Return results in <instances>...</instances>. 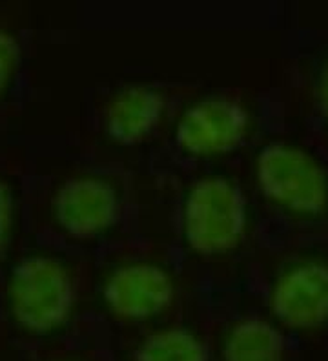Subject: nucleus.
Returning a JSON list of instances; mask_svg holds the SVG:
<instances>
[{"mask_svg": "<svg viewBox=\"0 0 328 361\" xmlns=\"http://www.w3.org/2000/svg\"><path fill=\"white\" fill-rule=\"evenodd\" d=\"M135 361H210V353L197 332L186 326H164L140 341Z\"/></svg>", "mask_w": 328, "mask_h": 361, "instance_id": "10", "label": "nucleus"}, {"mask_svg": "<svg viewBox=\"0 0 328 361\" xmlns=\"http://www.w3.org/2000/svg\"><path fill=\"white\" fill-rule=\"evenodd\" d=\"M15 214H17V204H15L13 192L6 180L0 179V250L13 238Z\"/></svg>", "mask_w": 328, "mask_h": 361, "instance_id": "12", "label": "nucleus"}, {"mask_svg": "<svg viewBox=\"0 0 328 361\" xmlns=\"http://www.w3.org/2000/svg\"><path fill=\"white\" fill-rule=\"evenodd\" d=\"M20 62V44L8 30H0V97L13 82Z\"/></svg>", "mask_w": 328, "mask_h": 361, "instance_id": "11", "label": "nucleus"}, {"mask_svg": "<svg viewBox=\"0 0 328 361\" xmlns=\"http://www.w3.org/2000/svg\"><path fill=\"white\" fill-rule=\"evenodd\" d=\"M223 361H286V341L279 325L262 317H243L226 331Z\"/></svg>", "mask_w": 328, "mask_h": 361, "instance_id": "9", "label": "nucleus"}, {"mask_svg": "<svg viewBox=\"0 0 328 361\" xmlns=\"http://www.w3.org/2000/svg\"><path fill=\"white\" fill-rule=\"evenodd\" d=\"M276 325L290 331H317L328 325V263L301 259L276 276L268 292Z\"/></svg>", "mask_w": 328, "mask_h": 361, "instance_id": "4", "label": "nucleus"}, {"mask_svg": "<svg viewBox=\"0 0 328 361\" xmlns=\"http://www.w3.org/2000/svg\"><path fill=\"white\" fill-rule=\"evenodd\" d=\"M166 101L161 90L150 84H130L109 99L104 130L117 145H137L161 124Z\"/></svg>", "mask_w": 328, "mask_h": 361, "instance_id": "8", "label": "nucleus"}, {"mask_svg": "<svg viewBox=\"0 0 328 361\" xmlns=\"http://www.w3.org/2000/svg\"><path fill=\"white\" fill-rule=\"evenodd\" d=\"M77 301L71 272L57 257L33 254L15 263L6 283V305L28 334L49 336L70 323Z\"/></svg>", "mask_w": 328, "mask_h": 361, "instance_id": "1", "label": "nucleus"}, {"mask_svg": "<svg viewBox=\"0 0 328 361\" xmlns=\"http://www.w3.org/2000/svg\"><path fill=\"white\" fill-rule=\"evenodd\" d=\"M119 194L101 176L71 177L51 199V216L64 233L77 239L99 238L119 217Z\"/></svg>", "mask_w": 328, "mask_h": 361, "instance_id": "7", "label": "nucleus"}, {"mask_svg": "<svg viewBox=\"0 0 328 361\" xmlns=\"http://www.w3.org/2000/svg\"><path fill=\"white\" fill-rule=\"evenodd\" d=\"M248 221L243 190L224 176L197 179L181 204L184 243L199 256H221L239 247Z\"/></svg>", "mask_w": 328, "mask_h": 361, "instance_id": "2", "label": "nucleus"}, {"mask_svg": "<svg viewBox=\"0 0 328 361\" xmlns=\"http://www.w3.org/2000/svg\"><path fill=\"white\" fill-rule=\"evenodd\" d=\"M102 303L111 316L128 323L155 319L175 298L174 276L153 261H128L109 270L101 286Z\"/></svg>", "mask_w": 328, "mask_h": 361, "instance_id": "5", "label": "nucleus"}, {"mask_svg": "<svg viewBox=\"0 0 328 361\" xmlns=\"http://www.w3.org/2000/svg\"><path fill=\"white\" fill-rule=\"evenodd\" d=\"M250 114L230 97H206L184 108L175 123V141L192 157H219L245 141Z\"/></svg>", "mask_w": 328, "mask_h": 361, "instance_id": "6", "label": "nucleus"}, {"mask_svg": "<svg viewBox=\"0 0 328 361\" xmlns=\"http://www.w3.org/2000/svg\"><path fill=\"white\" fill-rule=\"evenodd\" d=\"M255 185L274 207L298 217H317L328 208V172L305 148L272 142L255 157Z\"/></svg>", "mask_w": 328, "mask_h": 361, "instance_id": "3", "label": "nucleus"}, {"mask_svg": "<svg viewBox=\"0 0 328 361\" xmlns=\"http://www.w3.org/2000/svg\"><path fill=\"white\" fill-rule=\"evenodd\" d=\"M317 102H320L321 114L328 121V64L321 71L320 82H317Z\"/></svg>", "mask_w": 328, "mask_h": 361, "instance_id": "13", "label": "nucleus"}]
</instances>
